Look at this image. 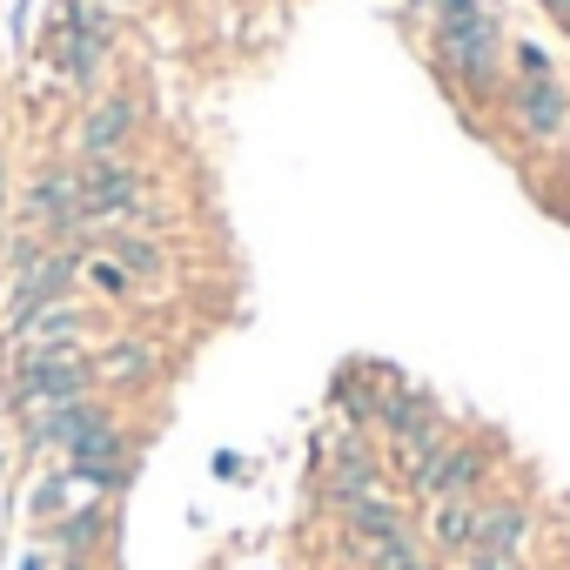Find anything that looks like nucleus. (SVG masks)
I'll return each mask as SVG.
<instances>
[{
	"label": "nucleus",
	"mask_w": 570,
	"mask_h": 570,
	"mask_svg": "<svg viewBox=\"0 0 570 570\" xmlns=\"http://www.w3.org/2000/svg\"><path fill=\"white\" fill-rule=\"evenodd\" d=\"M483 476H490V450L476 436H450L443 430L430 443V456L416 470H403V490L423 497V503H436V497H483Z\"/></svg>",
	"instance_id": "f03ea898"
},
{
	"label": "nucleus",
	"mask_w": 570,
	"mask_h": 570,
	"mask_svg": "<svg viewBox=\"0 0 570 570\" xmlns=\"http://www.w3.org/2000/svg\"><path fill=\"white\" fill-rule=\"evenodd\" d=\"M436 61H443V75H450L456 88L490 95V88H497V21H490V14H476L470 28L436 35Z\"/></svg>",
	"instance_id": "20e7f679"
},
{
	"label": "nucleus",
	"mask_w": 570,
	"mask_h": 570,
	"mask_svg": "<svg viewBox=\"0 0 570 570\" xmlns=\"http://www.w3.org/2000/svg\"><path fill=\"white\" fill-rule=\"evenodd\" d=\"M423 8L436 14V35H450V28H470L483 8H476V0H423Z\"/></svg>",
	"instance_id": "4be33fe9"
},
{
	"label": "nucleus",
	"mask_w": 570,
	"mask_h": 570,
	"mask_svg": "<svg viewBox=\"0 0 570 570\" xmlns=\"http://www.w3.org/2000/svg\"><path fill=\"white\" fill-rule=\"evenodd\" d=\"M108 423V410L95 403V396H81V403H55V410H35V416H21V436H28V450H55V456H68L88 430H101Z\"/></svg>",
	"instance_id": "6e6552de"
},
{
	"label": "nucleus",
	"mask_w": 570,
	"mask_h": 570,
	"mask_svg": "<svg viewBox=\"0 0 570 570\" xmlns=\"http://www.w3.org/2000/svg\"><path fill=\"white\" fill-rule=\"evenodd\" d=\"M95 356L88 350H55V356H21L14 363V383H8V410L14 416H35V410H55V403H81L95 396Z\"/></svg>",
	"instance_id": "f257e3e1"
},
{
	"label": "nucleus",
	"mask_w": 570,
	"mask_h": 570,
	"mask_svg": "<svg viewBox=\"0 0 570 570\" xmlns=\"http://www.w3.org/2000/svg\"><path fill=\"white\" fill-rule=\"evenodd\" d=\"M517 570H523V563H517Z\"/></svg>",
	"instance_id": "cd10ccee"
},
{
	"label": "nucleus",
	"mask_w": 570,
	"mask_h": 570,
	"mask_svg": "<svg viewBox=\"0 0 570 570\" xmlns=\"http://www.w3.org/2000/svg\"><path fill=\"white\" fill-rule=\"evenodd\" d=\"M410 570H430V563H410Z\"/></svg>",
	"instance_id": "a878e982"
},
{
	"label": "nucleus",
	"mask_w": 570,
	"mask_h": 570,
	"mask_svg": "<svg viewBox=\"0 0 570 570\" xmlns=\"http://www.w3.org/2000/svg\"><path fill=\"white\" fill-rule=\"evenodd\" d=\"M81 309L75 303H48V309H28L14 316V356H55V350H81Z\"/></svg>",
	"instance_id": "9d476101"
},
{
	"label": "nucleus",
	"mask_w": 570,
	"mask_h": 570,
	"mask_svg": "<svg viewBox=\"0 0 570 570\" xmlns=\"http://www.w3.org/2000/svg\"><path fill=\"white\" fill-rule=\"evenodd\" d=\"M343 537H350V557H363L370 543H390V537H410V510L383 490V497H370V503H356V510H343Z\"/></svg>",
	"instance_id": "4468645a"
},
{
	"label": "nucleus",
	"mask_w": 570,
	"mask_h": 570,
	"mask_svg": "<svg viewBox=\"0 0 570 570\" xmlns=\"http://www.w3.org/2000/svg\"><path fill=\"white\" fill-rule=\"evenodd\" d=\"M155 363H161V350L148 336H121L95 356V376L101 383H141V376H155Z\"/></svg>",
	"instance_id": "f3484780"
},
{
	"label": "nucleus",
	"mask_w": 570,
	"mask_h": 570,
	"mask_svg": "<svg viewBox=\"0 0 570 570\" xmlns=\"http://www.w3.org/2000/svg\"><path fill=\"white\" fill-rule=\"evenodd\" d=\"M61 463H68L88 490H101V497H108V490H121V483L135 476V436L108 416V423H101V430H88V436H81Z\"/></svg>",
	"instance_id": "423d86ee"
},
{
	"label": "nucleus",
	"mask_w": 570,
	"mask_h": 570,
	"mask_svg": "<svg viewBox=\"0 0 570 570\" xmlns=\"http://www.w3.org/2000/svg\"><path fill=\"white\" fill-rule=\"evenodd\" d=\"M21 570H48V557H41V550H35V557H28V563H21Z\"/></svg>",
	"instance_id": "b1692460"
},
{
	"label": "nucleus",
	"mask_w": 570,
	"mask_h": 570,
	"mask_svg": "<svg viewBox=\"0 0 570 570\" xmlns=\"http://www.w3.org/2000/svg\"><path fill=\"white\" fill-rule=\"evenodd\" d=\"M81 275H88V289H101V296H115V303L135 296V275H128L108 248H101V255H81Z\"/></svg>",
	"instance_id": "aec40b11"
},
{
	"label": "nucleus",
	"mask_w": 570,
	"mask_h": 570,
	"mask_svg": "<svg viewBox=\"0 0 570 570\" xmlns=\"http://www.w3.org/2000/svg\"><path fill=\"white\" fill-rule=\"evenodd\" d=\"M563 135H570V121H563Z\"/></svg>",
	"instance_id": "bb28decb"
},
{
	"label": "nucleus",
	"mask_w": 570,
	"mask_h": 570,
	"mask_svg": "<svg viewBox=\"0 0 570 570\" xmlns=\"http://www.w3.org/2000/svg\"><path fill=\"white\" fill-rule=\"evenodd\" d=\"M356 563H370V570H410V563H423V537L410 530V537H390V543H370Z\"/></svg>",
	"instance_id": "412c9836"
},
{
	"label": "nucleus",
	"mask_w": 570,
	"mask_h": 570,
	"mask_svg": "<svg viewBox=\"0 0 570 570\" xmlns=\"http://www.w3.org/2000/svg\"><path fill=\"white\" fill-rule=\"evenodd\" d=\"M376 430H383L390 443H416V436H436V430H443V410H436V396H430V390H416V383H396V376H390Z\"/></svg>",
	"instance_id": "9b49d317"
},
{
	"label": "nucleus",
	"mask_w": 570,
	"mask_h": 570,
	"mask_svg": "<svg viewBox=\"0 0 570 570\" xmlns=\"http://www.w3.org/2000/svg\"><path fill=\"white\" fill-rule=\"evenodd\" d=\"M75 275H81V248H28V255L14 262V296H8L14 316L48 309V303H68Z\"/></svg>",
	"instance_id": "39448f33"
},
{
	"label": "nucleus",
	"mask_w": 570,
	"mask_h": 570,
	"mask_svg": "<svg viewBox=\"0 0 570 570\" xmlns=\"http://www.w3.org/2000/svg\"><path fill=\"white\" fill-rule=\"evenodd\" d=\"M108 255H115L135 282H155V275H161V242H148L141 228H115V235H108Z\"/></svg>",
	"instance_id": "6ab92c4d"
},
{
	"label": "nucleus",
	"mask_w": 570,
	"mask_h": 570,
	"mask_svg": "<svg viewBox=\"0 0 570 570\" xmlns=\"http://www.w3.org/2000/svg\"><path fill=\"white\" fill-rule=\"evenodd\" d=\"M476 517H483V497H436V503H423V530H416V537H423L436 557H470Z\"/></svg>",
	"instance_id": "f8f14e48"
},
{
	"label": "nucleus",
	"mask_w": 570,
	"mask_h": 570,
	"mask_svg": "<svg viewBox=\"0 0 570 570\" xmlns=\"http://www.w3.org/2000/svg\"><path fill=\"white\" fill-rule=\"evenodd\" d=\"M537 8H543V14H557V21L570 28V0H537Z\"/></svg>",
	"instance_id": "5701e85b"
},
{
	"label": "nucleus",
	"mask_w": 570,
	"mask_h": 570,
	"mask_svg": "<svg viewBox=\"0 0 570 570\" xmlns=\"http://www.w3.org/2000/svg\"><path fill=\"white\" fill-rule=\"evenodd\" d=\"M28 215H35V228L75 235V228H81V181H75L68 168H48V175L35 181V195H28Z\"/></svg>",
	"instance_id": "ddd939ff"
},
{
	"label": "nucleus",
	"mask_w": 570,
	"mask_h": 570,
	"mask_svg": "<svg viewBox=\"0 0 570 570\" xmlns=\"http://www.w3.org/2000/svg\"><path fill=\"white\" fill-rule=\"evenodd\" d=\"M95 8H108V14H115V8H135V0H95Z\"/></svg>",
	"instance_id": "393cba45"
},
{
	"label": "nucleus",
	"mask_w": 570,
	"mask_h": 570,
	"mask_svg": "<svg viewBox=\"0 0 570 570\" xmlns=\"http://www.w3.org/2000/svg\"><path fill=\"white\" fill-rule=\"evenodd\" d=\"M530 503L523 497H483V517H476V543L463 557V570H517L523 550H530Z\"/></svg>",
	"instance_id": "7ed1b4c3"
},
{
	"label": "nucleus",
	"mask_w": 570,
	"mask_h": 570,
	"mask_svg": "<svg viewBox=\"0 0 570 570\" xmlns=\"http://www.w3.org/2000/svg\"><path fill=\"white\" fill-rule=\"evenodd\" d=\"M503 101H510V121H517L530 141H557L563 121H570V95L557 88V75H543V81H517Z\"/></svg>",
	"instance_id": "1a4fd4ad"
},
{
	"label": "nucleus",
	"mask_w": 570,
	"mask_h": 570,
	"mask_svg": "<svg viewBox=\"0 0 570 570\" xmlns=\"http://www.w3.org/2000/svg\"><path fill=\"white\" fill-rule=\"evenodd\" d=\"M128 135H135V108H128V101H101V108H88V121H81L88 161H95V155H121Z\"/></svg>",
	"instance_id": "dca6fc26"
},
{
	"label": "nucleus",
	"mask_w": 570,
	"mask_h": 570,
	"mask_svg": "<svg viewBox=\"0 0 570 570\" xmlns=\"http://www.w3.org/2000/svg\"><path fill=\"white\" fill-rule=\"evenodd\" d=\"M390 483H383V463L376 456H356V463H323V503L343 517V510H356V503H370V497H383Z\"/></svg>",
	"instance_id": "2eb2a0df"
},
{
	"label": "nucleus",
	"mask_w": 570,
	"mask_h": 570,
	"mask_svg": "<svg viewBox=\"0 0 570 570\" xmlns=\"http://www.w3.org/2000/svg\"><path fill=\"white\" fill-rule=\"evenodd\" d=\"M101 530H108V503H101V497L48 523V537H55V557H88V550L101 543Z\"/></svg>",
	"instance_id": "a211bd4d"
},
{
	"label": "nucleus",
	"mask_w": 570,
	"mask_h": 570,
	"mask_svg": "<svg viewBox=\"0 0 570 570\" xmlns=\"http://www.w3.org/2000/svg\"><path fill=\"white\" fill-rule=\"evenodd\" d=\"M75 181H81V222H121L141 202V175L121 155H95L88 168H75Z\"/></svg>",
	"instance_id": "0eeeda50"
}]
</instances>
